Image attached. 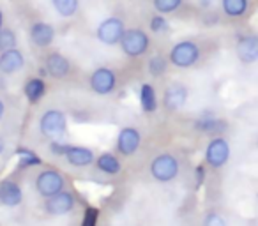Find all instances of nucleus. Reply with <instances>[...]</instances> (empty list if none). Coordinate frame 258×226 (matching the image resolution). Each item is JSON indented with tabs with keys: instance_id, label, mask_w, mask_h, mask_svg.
<instances>
[{
	"instance_id": "nucleus-1",
	"label": "nucleus",
	"mask_w": 258,
	"mask_h": 226,
	"mask_svg": "<svg viewBox=\"0 0 258 226\" xmlns=\"http://www.w3.org/2000/svg\"><path fill=\"white\" fill-rule=\"evenodd\" d=\"M118 46H120L122 53L129 58L144 57L149 51V48H151V37H149V34L144 29H138V27L125 29Z\"/></svg>"
},
{
	"instance_id": "nucleus-2",
	"label": "nucleus",
	"mask_w": 258,
	"mask_h": 226,
	"mask_svg": "<svg viewBox=\"0 0 258 226\" xmlns=\"http://www.w3.org/2000/svg\"><path fill=\"white\" fill-rule=\"evenodd\" d=\"M39 131L48 140H62L68 134V117L58 108H50L41 115Z\"/></svg>"
},
{
	"instance_id": "nucleus-3",
	"label": "nucleus",
	"mask_w": 258,
	"mask_h": 226,
	"mask_svg": "<svg viewBox=\"0 0 258 226\" xmlns=\"http://www.w3.org/2000/svg\"><path fill=\"white\" fill-rule=\"evenodd\" d=\"M202 57V50L195 41H189V39H184V41H179L172 46L168 53V60L172 65L179 69H189L193 65L198 64Z\"/></svg>"
},
{
	"instance_id": "nucleus-4",
	"label": "nucleus",
	"mask_w": 258,
	"mask_h": 226,
	"mask_svg": "<svg viewBox=\"0 0 258 226\" xmlns=\"http://www.w3.org/2000/svg\"><path fill=\"white\" fill-rule=\"evenodd\" d=\"M149 170H151L152 179L161 184H166L177 179V175H179V172H180V165L175 156L165 152V154H159L152 159L151 168Z\"/></svg>"
},
{
	"instance_id": "nucleus-5",
	"label": "nucleus",
	"mask_w": 258,
	"mask_h": 226,
	"mask_svg": "<svg viewBox=\"0 0 258 226\" xmlns=\"http://www.w3.org/2000/svg\"><path fill=\"white\" fill-rule=\"evenodd\" d=\"M125 32V23L118 16H110L103 20L96 29V37L101 44L104 46H115L120 43L122 36Z\"/></svg>"
},
{
	"instance_id": "nucleus-6",
	"label": "nucleus",
	"mask_w": 258,
	"mask_h": 226,
	"mask_svg": "<svg viewBox=\"0 0 258 226\" xmlns=\"http://www.w3.org/2000/svg\"><path fill=\"white\" fill-rule=\"evenodd\" d=\"M89 87L97 96H108L117 89V72L111 67H96L89 76Z\"/></svg>"
},
{
	"instance_id": "nucleus-7",
	"label": "nucleus",
	"mask_w": 258,
	"mask_h": 226,
	"mask_svg": "<svg viewBox=\"0 0 258 226\" xmlns=\"http://www.w3.org/2000/svg\"><path fill=\"white\" fill-rule=\"evenodd\" d=\"M64 187H66V179L57 170H51V168L43 170L36 177V189L43 198L53 196V194L64 191Z\"/></svg>"
},
{
	"instance_id": "nucleus-8",
	"label": "nucleus",
	"mask_w": 258,
	"mask_h": 226,
	"mask_svg": "<svg viewBox=\"0 0 258 226\" xmlns=\"http://www.w3.org/2000/svg\"><path fill=\"white\" fill-rule=\"evenodd\" d=\"M230 143L226 138L223 136H214L205 147V163L211 168L218 170L228 163L230 159Z\"/></svg>"
},
{
	"instance_id": "nucleus-9",
	"label": "nucleus",
	"mask_w": 258,
	"mask_h": 226,
	"mask_svg": "<svg viewBox=\"0 0 258 226\" xmlns=\"http://www.w3.org/2000/svg\"><path fill=\"white\" fill-rule=\"evenodd\" d=\"M235 55L239 62L251 65L258 62V36L256 34H242L237 37Z\"/></svg>"
},
{
	"instance_id": "nucleus-10",
	"label": "nucleus",
	"mask_w": 258,
	"mask_h": 226,
	"mask_svg": "<svg viewBox=\"0 0 258 226\" xmlns=\"http://www.w3.org/2000/svg\"><path fill=\"white\" fill-rule=\"evenodd\" d=\"M142 145V134L137 127L125 126L117 134V152L124 158L133 156Z\"/></svg>"
},
{
	"instance_id": "nucleus-11",
	"label": "nucleus",
	"mask_w": 258,
	"mask_h": 226,
	"mask_svg": "<svg viewBox=\"0 0 258 226\" xmlns=\"http://www.w3.org/2000/svg\"><path fill=\"white\" fill-rule=\"evenodd\" d=\"M187 97H189V92H187L186 85L170 83L165 89V94H163V106H165L166 111H179L187 103Z\"/></svg>"
},
{
	"instance_id": "nucleus-12",
	"label": "nucleus",
	"mask_w": 258,
	"mask_h": 226,
	"mask_svg": "<svg viewBox=\"0 0 258 226\" xmlns=\"http://www.w3.org/2000/svg\"><path fill=\"white\" fill-rule=\"evenodd\" d=\"M44 69L51 78L62 80L71 74V62L60 51H51L44 57Z\"/></svg>"
},
{
	"instance_id": "nucleus-13",
	"label": "nucleus",
	"mask_w": 258,
	"mask_h": 226,
	"mask_svg": "<svg viewBox=\"0 0 258 226\" xmlns=\"http://www.w3.org/2000/svg\"><path fill=\"white\" fill-rule=\"evenodd\" d=\"M76 200L71 193L68 191H60V193L53 194V196L44 200V210L50 215H64L75 208Z\"/></svg>"
},
{
	"instance_id": "nucleus-14",
	"label": "nucleus",
	"mask_w": 258,
	"mask_h": 226,
	"mask_svg": "<svg viewBox=\"0 0 258 226\" xmlns=\"http://www.w3.org/2000/svg\"><path fill=\"white\" fill-rule=\"evenodd\" d=\"M55 36H57V32H55L53 25L46 22H34L29 29L30 43L36 48H43V50L53 44Z\"/></svg>"
},
{
	"instance_id": "nucleus-15",
	"label": "nucleus",
	"mask_w": 258,
	"mask_h": 226,
	"mask_svg": "<svg viewBox=\"0 0 258 226\" xmlns=\"http://www.w3.org/2000/svg\"><path fill=\"white\" fill-rule=\"evenodd\" d=\"M25 65V55L18 48L0 51V72L6 76H11L20 72Z\"/></svg>"
},
{
	"instance_id": "nucleus-16",
	"label": "nucleus",
	"mask_w": 258,
	"mask_h": 226,
	"mask_svg": "<svg viewBox=\"0 0 258 226\" xmlns=\"http://www.w3.org/2000/svg\"><path fill=\"white\" fill-rule=\"evenodd\" d=\"M23 201V189L16 180L4 179L0 180V203L4 207H18Z\"/></svg>"
},
{
	"instance_id": "nucleus-17",
	"label": "nucleus",
	"mask_w": 258,
	"mask_h": 226,
	"mask_svg": "<svg viewBox=\"0 0 258 226\" xmlns=\"http://www.w3.org/2000/svg\"><path fill=\"white\" fill-rule=\"evenodd\" d=\"M64 158L69 165L76 166V168H85V166H90L96 161V154H94L92 148L82 147V145H71V143H69Z\"/></svg>"
},
{
	"instance_id": "nucleus-18",
	"label": "nucleus",
	"mask_w": 258,
	"mask_h": 226,
	"mask_svg": "<svg viewBox=\"0 0 258 226\" xmlns=\"http://www.w3.org/2000/svg\"><path fill=\"white\" fill-rule=\"evenodd\" d=\"M46 92H48L46 82L43 78H39V76H32L23 85V96L29 101V104H37L46 96Z\"/></svg>"
},
{
	"instance_id": "nucleus-19",
	"label": "nucleus",
	"mask_w": 258,
	"mask_h": 226,
	"mask_svg": "<svg viewBox=\"0 0 258 226\" xmlns=\"http://www.w3.org/2000/svg\"><path fill=\"white\" fill-rule=\"evenodd\" d=\"M226 127H228V124H226L225 120L219 119V117H216V115H211V113L200 117V119L195 122V129L197 131L205 133V134H214V136L219 133H225Z\"/></svg>"
},
{
	"instance_id": "nucleus-20",
	"label": "nucleus",
	"mask_w": 258,
	"mask_h": 226,
	"mask_svg": "<svg viewBox=\"0 0 258 226\" xmlns=\"http://www.w3.org/2000/svg\"><path fill=\"white\" fill-rule=\"evenodd\" d=\"M96 168L99 170L101 173L104 175H110V177H115L122 172V165L118 161V158L111 152H103V154L96 156Z\"/></svg>"
},
{
	"instance_id": "nucleus-21",
	"label": "nucleus",
	"mask_w": 258,
	"mask_h": 226,
	"mask_svg": "<svg viewBox=\"0 0 258 226\" xmlns=\"http://www.w3.org/2000/svg\"><path fill=\"white\" fill-rule=\"evenodd\" d=\"M138 99H140L142 111L147 113V115H151V113H154V111L158 110V106H159L158 94H156V89L151 85V83H142Z\"/></svg>"
},
{
	"instance_id": "nucleus-22",
	"label": "nucleus",
	"mask_w": 258,
	"mask_h": 226,
	"mask_svg": "<svg viewBox=\"0 0 258 226\" xmlns=\"http://www.w3.org/2000/svg\"><path fill=\"white\" fill-rule=\"evenodd\" d=\"M221 9L226 18H244L249 11V0H221Z\"/></svg>"
},
{
	"instance_id": "nucleus-23",
	"label": "nucleus",
	"mask_w": 258,
	"mask_h": 226,
	"mask_svg": "<svg viewBox=\"0 0 258 226\" xmlns=\"http://www.w3.org/2000/svg\"><path fill=\"white\" fill-rule=\"evenodd\" d=\"M51 8L60 18H75L80 11V0H50Z\"/></svg>"
},
{
	"instance_id": "nucleus-24",
	"label": "nucleus",
	"mask_w": 258,
	"mask_h": 226,
	"mask_svg": "<svg viewBox=\"0 0 258 226\" xmlns=\"http://www.w3.org/2000/svg\"><path fill=\"white\" fill-rule=\"evenodd\" d=\"M16 156H18V170H25V168H34V166H39L43 163V159L36 154L34 150L25 147H18L16 148Z\"/></svg>"
},
{
	"instance_id": "nucleus-25",
	"label": "nucleus",
	"mask_w": 258,
	"mask_h": 226,
	"mask_svg": "<svg viewBox=\"0 0 258 226\" xmlns=\"http://www.w3.org/2000/svg\"><path fill=\"white\" fill-rule=\"evenodd\" d=\"M168 64H170L168 57H165V55H161V53H156L154 57L149 58V64H147L149 74L154 76V78H161V76L168 71Z\"/></svg>"
},
{
	"instance_id": "nucleus-26",
	"label": "nucleus",
	"mask_w": 258,
	"mask_h": 226,
	"mask_svg": "<svg viewBox=\"0 0 258 226\" xmlns=\"http://www.w3.org/2000/svg\"><path fill=\"white\" fill-rule=\"evenodd\" d=\"M182 4L184 0H152V8L159 15H172V13L179 11Z\"/></svg>"
},
{
	"instance_id": "nucleus-27",
	"label": "nucleus",
	"mask_w": 258,
	"mask_h": 226,
	"mask_svg": "<svg viewBox=\"0 0 258 226\" xmlns=\"http://www.w3.org/2000/svg\"><path fill=\"white\" fill-rule=\"evenodd\" d=\"M16 44H18V36L15 34V30L9 27H4L0 30V51L16 48Z\"/></svg>"
},
{
	"instance_id": "nucleus-28",
	"label": "nucleus",
	"mask_w": 258,
	"mask_h": 226,
	"mask_svg": "<svg viewBox=\"0 0 258 226\" xmlns=\"http://www.w3.org/2000/svg\"><path fill=\"white\" fill-rule=\"evenodd\" d=\"M149 29H151L152 34H166L170 30V23L168 20L165 18V15H154L149 22Z\"/></svg>"
},
{
	"instance_id": "nucleus-29",
	"label": "nucleus",
	"mask_w": 258,
	"mask_h": 226,
	"mask_svg": "<svg viewBox=\"0 0 258 226\" xmlns=\"http://www.w3.org/2000/svg\"><path fill=\"white\" fill-rule=\"evenodd\" d=\"M97 221H99V208L87 207L85 210H83L82 224L80 226H97Z\"/></svg>"
},
{
	"instance_id": "nucleus-30",
	"label": "nucleus",
	"mask_w": 258,
	"mask_h": 226,
	"mask_svg": "<svg viewBox=\"0 0 258 226\" xmlns=\"http://www.w3.org/2000/svg\"><path fill=\"white\" fill-rule=\"evenodd\" d=\"M204 226H226V221L218 212H209L204 219Z\"/></svg>"
},
{
	"instance_id": "nucleus-31",
	"label": "nucleus",
	"mask_w": 258,
	"mask_h": 226,
	"mask_svg": "<svg viewBox=\"0 0 258 226\" xmlns=\"http://www.w3.org/2000/svg\"><path fill=\"white\" fill-rule=\"evenodd\" d=\"M68 147H69V143H66V141H62V140H51L50 141V152L53 156H60V158H64Z\"/></svg>"
},
{
	"instance_id": "nucleus-32",
	"label": "nucleus",
	"mask_w": 258,
	"mask_h": 226,
	"mask_svg": "<svg viewBox=\"0 0 258 226\" xmlns=\"http://www.w3.org/2000/svg\"><path fill=\"white\" fill-rule=\"evenodd\" d=\"M195 180H197V187H202L205 182V166L204 165H198L195 168Z\"/></svg>"
},
{
	"instance_id": "nucleus-33",
	"label": "nucleus",
	"mask_w": 258,
	"mask_h": 226,
	"mask_svg": "<svg viewBox=\"0 0 258 226\" xmlns=\"http://www.w3.org/2000/svg\"><path fill=\"white\" fill-rule=\"evenodd\" d=\"M4 115H6V104H4V101L0 99V122H2Z\"/></svg>"
},
{
	"instance_id": "nucleus-34",
	"label": "nucleus",
	"mask_w": 258,
	"mask_h": 226,
	"mask_svg": "<svg viewBox=\"0 0 258 226\" xmlns=\"http://www.w3.org/2000/svg\"><path fill=\"white\" fill-rule=\"evenodd\" d=\"M4 150H6V140L2 136H0V156L4 154Z\"/></svg>"
},
{
	"instance_id": "nucleus-35",
	"label": "nucleus",
	"mask_w": 258,
	"mask_h": 226,
	"mask_svg": "<svg viewBox=\"0 0 258 226\" xmlns=\"http://www.w3.org/2000/svg\"><path fill=\"white\" fill-rule=\"evenodd\" d=\"M4 29V11L0 9V30Z\"/></svg>"
},
{
	"instance_id": "nucleus-36",
	"label": "nucleus",
	"mask_w": 258,
	"mask_h": 226,
	"mask_svg": "<svg viewBox=\"0 0 258 226\" xmlns=\"http://www.w3.org/2000/svg\"><path fill=\"white\" fill-rule=\"evenodd\" d=\"M200 4L204 6V8H209V6H211V0H200Z\"/></svg>"
},
{
	"instance_id": "nucleus-37",
	"label": "nucleus",
	"mask_w": 258,
	"mask_h": 226,
	"mask_svg": "<svg viewBox=\"0 0 258 226\" xmlns=\"http://www.w3.org/2000/svg\"><path fill=\"white\" fill-rule=\"evenodd\" d=\"M256 143H258V141H256Z\"/></svg>"
}]
</instances>
